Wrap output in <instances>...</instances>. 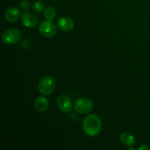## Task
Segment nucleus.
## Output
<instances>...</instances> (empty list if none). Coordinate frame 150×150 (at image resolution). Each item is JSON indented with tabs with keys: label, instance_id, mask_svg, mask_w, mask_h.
<instances>
[{
	"label": "nucleus",
	"instance_id": "9d476101",
	"mask_svg": "<svg viewBox=\"0 0 150 150\" xmlns=\"http://www.w3.org/2000/svg\"><path fill=\"white\" fill-rule=\"evenodd\" d=\"M35 106L38 111L42 112V111H46L49 106V100L45 97L40 96L35 100Z\"/></svg>",
	"mask_w": 150,
	"mask_h": 150
},
{
	"label": "nucleus",
	"instance_id": "423d86ee",
	"mask_svg": "<svg viewBox=\"0 0 150 150\" xmlns=\"http://www.w3.org/2000/svg\"><path fill=\"white\" fill-rule=\"evenodd\" d=\"M57 106L59 109L63 113H69L72 110L73 105H72L71 100L67 95H60L57 99Z\"/></svg>",
	"mask_w": 150,
	"mask_h": 150
},
{
	"label": "nucleus",
	"instance_id": "6e6552de",
	"mask_svg": "<svg viewBox=\"0 0 150 150\" xmlns=\"http://www.w3.org/2000/svg\"><path fill=\"white\" fill-rule=\"evenodd\" d=\"M58 27L63 32H70L74 29L75 23L72 18L69 17H62L57 21Z\"/></svg>",
	"mask_w": 150,
	"mask_h": 150
},
{
	"label": "nucleus",
	"instance_id": "f03ea898",
	"mask_svg": "<svg viewBox=\"0 0 150 150\" xmlns=\"http://www.w3.org/2000/svg\"><path fill=\"white\" fill-rule=\"evenodd\" d=\"M21 39V34L20 31L14 28L6 29L1 34V40L3 43L7 45H14L19 42Z\"/></svg>",
	"mask_w": 150,
	"mask_h": 150
},
{
	"label": "nucleus",
	"instance_id": "f8f14e48",
	"mask_svg": "<svg viewBox=\"0 0 150 150\" xmlns=\"http://www.w3.org/2000/svg\"><path fill=\"white\" fill-rule=\"evenodd\" d=\"M44 16L47 20H53L56 17V10L54 7H48L44 10Z\"/></svg>",
	"mask_w": 150,
	"mask_h": 150
},
{
	"label": "nucleus",
	"instance_id": "20e7f679",
	"mask_svg": "<svg viewBox=\"0 0 150 150\" xmlns=\"http://www.w3.org/2000/svg\"><path fill=\"white\" fill-rule=\"evenodd\" d=\"M93 107V102L89 98H79L74 103L75 110L80 114H88L92 111Z\"/></svg>",
	"mask_w": 150,
	"mask_h": 150
},
{
	"label": "nucleus",
	"instance_id": "4468645a",
	"mask_svg": "<svg viewBox=\"0 0 150 150\" xmlns=\"http://www.w3.org/2000/svg\"><path fill=\"white\" fill-rule=\"evenodd\" d=\"M19 5H20L21 9L24 10V11H26L29 8V4L26 0H22V1H21L20 3H19Z\"/></svg>",
	"mask_w": 150,
	"mask_h": 150
},
{
	"label": "nucleus",
	"instance_id": "ddd939ff",
	"mask_svg": "<svg viewBox=\"0 0 150 150\" xmlns=\"http://www.w3.org/2000/svg\"><path fill=\"white\" fill-rule=\"evenodd\" d=\"M44 3L42 1H37L34 2L33 5H32V10L34 12L37 13H40L44 10Z\"/></svg>",
	"mask_w": 150,
	"mask_h": 150
},
{
	"label": "nucleus",
	"instance_id": "f257e3e1",
	"mask_svg": "<svg viewBox=\"0 0 150 150\" xmlns=\"http://www.w3.org/2000/svg\"><path fill=\"white\" fill-rule=\"evenodd\" d=\"M83 132L87 136L94 137L100 134L102 130V122L96 114H89L84 118L83 121Z\"/></svg>",
	"mask_w": 150,
	"mask_h": 150
},
{
	"label": "nucleus",
	"instance_id": "1a4fd4ad",
	"mask_svg": "<svg viewBox=\"0 0 150 150\" xmlns=\"http://www.w3.org/2000/svg\"><path fill=\"white\" fill-rule=\"evenodd\" d=\"M21 16V13L17 7H12L7 9L4 13V18L8 22H16L19 19Z\"/></svg>",
	"mask_w": 150,
	"mask_h": 150
},
{
	"label": "nucleus",
	"instance_id": "39448f33",
	"mask_svg": "<svg viewBox=\"0 0 150 150\" xmlns=\"http://www.w3.org/2000/svg\"><path fill=\"white\" fill-rule=\"evenodd\" d=\"M57 26L51 20L43 21L39 25L40 33L46 38H53L57 33Z\"/></svg>",
	"mask_w": 150,
	"mask_h": 150
},
{
	"label": "nucleus",
	"instance_id": "7ed1b4c3",
	"mask_svg": "<svg viewBox=\"0 0 150 150\" xmlns=\"http://www.w3.org/2000/svg\"><path fill=\"white\" fill-rule=\"evenodd\" d=\"M56 87L55 81L51 76H45L38 83V90L43 95H50L54 92Z\"/></svg>",
	"mask_w": 150,
	"mask_h": 150
},
{
	"label": "nucleus",
	"instance_id": "9b49d317",
	"mask_svg": "<svg viewBox=\"0 0 150 150\" xmlns=\"http://www.w3.org/2000/svg\"><path fill=\"white\" fill-rule=\"evenodd\" d=\"M120 141L123 144L126 145L127 146H133L136 143V139L129 132H124L120 136Z\"/></svg>",
	"mask_w": 150,
	"mask_h": 150
},
{
	"label": "nucleus",
	"instance_id": "2eb2a0df",
	"mask_svg": "<svg viewBox=\"0 0 150 150\" xmlns=\"http://www.w3.org/2000/svg\"><path fill=\"white\" fill-rule=\"evenodd\" d=\"M149 148L145 144L142 145V146H139V150H149Z\"/></svg>",
	"mask_w": 150,
	"mask_h": 150
},
{
	"label": "nucleus",
	"instance_id": "0eeeda50",
	"mask_svg": "<svg viewBox=\"0 0 150 150\" xmlns=\"http://www.w3.org/2000/svg\"><path fill=\"white\" fill-rule=\"evenodd\" d=\"M38 18L30 12H25L21 16L22 24L26 28H34L38 25Z\"/></svg>",
	"mask_w": 150,
	"mask_h": 150
}]
</instances>
